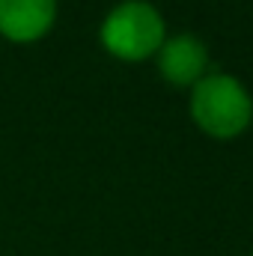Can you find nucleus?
<instances>
[{"label": "nucleus", "mask_w": 253, "mask_h": 256, "mask_svg": "<svg viewBox=\"0 0 253 256\" xmlns=\"http://www.w3.org/2000/svg\"><path fill=\"white\" fill-rule=\"evenodd\" d=\"M98 39L104 51L122 63H140L146 57H155L158 48L167 39L161 12L146 0H122L116 3L98 30Z\"/></svg>", "instance_id": "obj_1"}, {"label": "nucleus", "mask_w": 253, "mask_h": 256, "mask_svg": "<svg viewBox=\"0 0 253 256\" xmlns=\"http://www.w3.org/2000/svg\"><path fill=\"white\" fill-rule=\"evenodd\" d=\"M190 116L206 134L226 140L250 126L253 102L232 74L214 72L190 86Z\"/></svg>", "instance_id": "obj_2"}, {"label": "nucleus", "mask_w": 253, "mask_h": 256, "mask_svg": "<svg viewBox=\"0 0 253 256\" xmlns=\"http://www.w3.org/2000/svg\"><path fill=\"white\" fill-rule=\"evenodd\" d=\"M57 24V0H0V36L12 45H33Z\"/></svg>", "instance_id": "obj_3"}, {"label": "nucleus", "mask_w": 253, "mask_h": 256, "mask_svg": "<svg viewBox=\"0 0 253 256\" xmlns=\"http://www.w3.org/2000/svg\"><path fill=\"white\" fill-rule=\"evenodd\" d=\"M155 57H158V72L173 86H194L196 80L206 78L208 51L190 33H179V36L164 39V45L158 48Z\"/></svg>", "instance_id": "obj_4"}]
</instances>
